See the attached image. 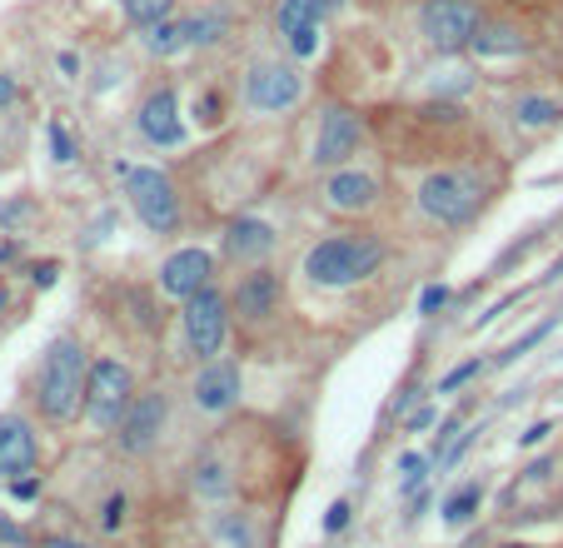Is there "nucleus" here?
Returning a JSON list of instances; mask_svg holds the SVG:
<instances>
[{
    "label": "nucleus",
    "instance_id": "f257e3e1",
    "mask_svg": "<svg viewBox=\"0 0 563 548\" xmlns=\"http://www.w3.org/2000/svg\"><path fill=\"white\" fill-rule=\"evenodd\" d=\"M389 259V245L369 230H340L325 234L305 249L299 259V275H305L315 290H354V284L375 280Z\"/></svg>",
    "mask_w": 563,
    "mask_h": 548
},
{
    "label": "nucleus",
    "instance_id": "f03ea898",
    "mask_svg": "<svg viewBox=\"0 0 563 548\" xmlns=\"http://www.w3.org/2000/svg\"><path fill=\"white\" fill-rule=\"evenodd\" d=\"M493 199V185L479 175V165H435L424 170V180L414 185V205L429 224L439 230H469Z\"/></svg>",
    "mask_w": 563,
    "mask_h": 548
},
{
    "label": "nucleus",
    "instance_id": "7ed1b4c3",
    "mask_svg": "<svg viewBox=\"0 0 563 548\" xmlns=\"http://www.w3.org/2000/svg\"><path fill=\"white\" fill-rule=\"evenodd\" d=\"M90 350L75 334L50 339L46 360H40V379H36V404L50 424H71L85 409V379H90Z\"/></svg>",
    "mask_w": 563,
    "mask_h": 548
},
{
    "label": "nucleus",
    "instance_id": "20e7f679",
    "mask_svg": "<svg viewBox=\"0 0 563 548\" xmlns=\"http://www.w3.org/2000/svg\"><path fill=\"white\" fill-rule=\"evenodd\" d=\"M110 175L120 180V195H125L130 215L145 224V234H180V220H185V205H180V185L170 170L160 165H135V160H115Z\"/></svg>",
    "mask_w": 563,
    "mask_h": 548
},
{
    "label": "nucleus",
    "instance_id": "39448f33",
    "mask_svg": "<svg viewBox=\"0 0 563 548\" xmlns=\"http://www.w3.org/2000/svg\"><path fill=\"white\" fill-rule=\"evenodd\" d=\"M309 81L299 60H280V56H255L240 75V100L255 115H290L305 100Z\"/></svg>",
    "mask_w": 563,
    "mask_h": 548
},
{
    "label": "nucleus",
    "instance_id": "423d86ee",
    "mask_svg": "<svg viewBox=\"0 0 563 548\" xmlns=\"http://www.w3.org/2000/svg\"><path fill=\"white\" fill-rule=\"evenodd\" d=\"M479 25H484L479 0H419V11H414V31L439 60L469 56Z\"/></svg>",
    "mask_w": 563,
    "mask_h": 548
},
{
    "label": "nucleus",
    "instance_id": "0eeeda50",
    "mask_svg": "<svg viewBox=\"0 0 563 548\" xmlns=\"http://www.w3.org/2000/svg\"><path fill=\"white\" fill-rule=\"evenodd\" d=\"M364 145V115L354 106H344V100H329V106H319L315 115V141H309V165L315 170H344V165H354V155H359Z\"/></svg>",
    "mask_w": 563,
    "mask_h": 548
},
{
    "label": "nucleus",
    "instance_id": "6e6552de",
    "mask_svg": "<svg viewBox=\"0 0 563 548\" xmlns=\"http://www.w3.org/2000/svg\"><path fill=\"white\" fill-rule=\"evenodd\" d=\"M230 319H235V309H230V294L224 290H200L195 300H185V309H180V329H185V350L195 354L200 364L220 360L224 339H230Z\"/></svg>",
    "mask_w": 563,
    "mask_h": 548
},
{
    "label": "nucleus",
    "instance_id": "1a4fd4ad",
    "mask_svg": "<svg viewBox=\"0 0 563 548\" xmlns=\"http://www.w3.org/2000/svg\"><path fill=\"white\" fill-rule=\"evenodd\" d=\"M130 399H135V374H130V364L125 360H95L90 379H85V419L100 434H115Z\"/></svg>",
    "mask_w": 563,
    "mask_h": 548
},
{
    "label": "nucleus",
    "instance_id": "9d476101",
    "mask_svg": "<svg viewBox=\"0 0 563 548\" xmlns=\"http://www.w3.org/2000/svg\"><path fill=\"white\" fill-rule=\"evenodd\" d=\"M379 199H384V185H379V175L364 170V165H344V170H329V175L319 180V205H325L329 215H340V220L375 215Z\"/></svg>",
    "mask_w": 563,
    "mask_h": 548
},
{
    "label": "nucleus",
    "instance_id": "9b49d317",
    "mask_svg": "<svg viewBox=\"0 0 563 548\" xmlns=\"http://www.w3.org/2000/svg\"><path fill=\"white\" fill-rule=\"evenodd\" d=\"M325 15L329 0H274V36L290 50V60H315L325 46Z\"/></svg>",
    "mask_w": 563,
    "mask_h": 548
},
{
    "label": "nucleus",
    "instance_id": "f8f14e48",
    "mask_svg": "<svg viewBox=\"0 0 563 548\" xmlns=\"http://www.w3.org/2000/svg\"><path fill=\"white\" fill-rule=\"evenodd\" d=\"M135 130H140V141L155 145V150H180L185 145V110H180V90L170 81L164 85H150L145 100L135 106Z\"/></svg>",
    "mask_w": 563,
    "mask_h": 548
},
{
    "label": "nucleus",
    "instance_id": "ddd939ff",
    "mask_svg": "<svg viewBox=\"0 0 563 548\" xmlns=\"http://www.w3.org/2000/svg\"><path fill=\"white\" fill-rule=\"evenodd\" d=\"M164 424H170V394H160V389H145V394L130 399V409L120 414L115 424V443L120 454H150L155 443L164 439Z\"/></svg>",
    "mask_w": 563,
    "mask_h": 548
},
{
    "label": "nucleus",
    "instance_id": "4468645a",
    "mask_svg": "<svg viewBox=\"0 0 563 548\" xmlns=\"http://www.w3.org/2000/svg\"><path fill=\"white\" fill-rule=\"evenodd\" d=\"M240 394H245V369L235 360H210L189 379V404L205 419H224L230 409H240Z\"/></svg>",
    "mask_w": 563,
    "mask_h": 548
},
{
    "label": "nucleus",
    "instance_id": "2eb2a0df",
    "mask_svg": "<svg viewBox=\"0 0 563 548\" xmlns=\"http://www.w3.org/2000/svg\"><path fill=\"white\" fill-rule=\"evenodd\" d=\"M280 304H284V280H280V269H270V265L245 269L235 280V290H230V309H235L240 325H249V329L270 325V319L280 315Z\"/></svg>",
    "mask_w": 563,
    "mask_h": 548
},
{
    "label": "nucleus",
    "instance_id": "dca6fc26",
    "mask_svg": "<svg viewBox=\"0 0 563 548\" xmlns=\"http://www.w3.org/2000/svg\"><path fill=\"white\" fill-rule=\"evenodd\" d=\"M155 280H160V294L185 304L215 284V255L205 245H180L175 255L160 259V275H155Z\"/></svg>",
    "mask_w": 563,
    "mask_h": 548
},
{
    "label": "nucleus",
    "instance_id": "f3484780",
    "mask_svg": "<svg viewBox=\"0 0 563 548\" xmlns=\"http://www.w3.org/2000/svg\"><path fill=\"white\" fill-rule=\"evenodd\" d=\"M220 249H224V259L255 269L280 249V230H274L270 220H259V215H235V220L224 224V234H220Z\"/></svg>",
    "mask_w": 563,
    "mask_h": 548
},
{
    "label": "nucleus",
    "instance_id": "a211bd4d",
    "mask_svg": "<svg viewBox=\"0 0 563 548\" xmlns=\"http://www.w3.org/2000/svg\"><path fill=\"white\" fill-rule=\"evenodd\" d=\"M528 50H534V31H528V25H518L514 15H484L469 56L474 60H518V56H528Z\"/></svg>",
    "mask_w": 563,
    "mask_h": 548
},
{
    "label": "nucleus",
    "instance_id": "6ab92c4d",
    "mask_svg": "<svg viewBox=\"0 0 563 548\" xmlns=\"http://www.w3.org/2000/svg\"><path fill=\"white\" fill-rule=\"evenodd\" d=\"M40 459V443H36V429L21 419V414H5L0 419V478H21L30 474Z\"/></svg>",
    "mask_w": 563,
    "mask_h": 548
},
{
    "label": "nucleus",
    "instance_id": "aec40b11",
    "mask_svg": "<svg viewBox=\"0 0 563 548\" xmlns=\"http://www.w3.org/2000/svg\"><path fill=\"white\" fill-rule=\"evenodd\" d=\"M509 125L518 135H543V130H559L563 125V100L549 90H518L509 100Z\"/></svg>",
    "mask_w": 563,
    "mask_h": 548
},
{
    "label": "nucleus",
    "instance_id": "412c9836",
    "mask_svg": "<svg viewBox=\"0 0 563 548\" xmlns=\"http://www.w3.org/2000/svg\"><path fill=\"white\" fill-rule=\"evenodd\" d=\"M189 489H195V499L220 503L235 494V474H230V464H224L220 454H200L195 468H189Z\"/></svg>",
    "mask_w": 563,
    "mask_h": 548
},
{
    "label": "nucleus",
    "instance_id": "4be33fe9",
    "mask_svg": "<svg viewBox=\"0 0 563 548\" xmlns=\"http://www.w3.org/2000/svg\"><path fill=\"white\" fill-rule=\"evenodd\" d=\"M140 50L155 60H175V56H185V50H195L189 46V15H170V21L140 31Z\"/></svg>",
    "mask_w": 563,
    "mask_h": 548
},
{
    "label": "nucleus",
    "instance_id": "5701e85b",
    "mask_svg": "<svg viewBox=\"0 0 563 548\" xmlns=\"http://www.w3.org/2000/svg\"><path fill=\"white\" fill-rule=\"evenodd\" d=\"M479 509H484V478H464V484H458V489L449 494L444 503H439V513H444L449 528L474 524V519H479Z\"/></svg>",
    "mask_w": 563,
    "mask_h": 548
},
{
    "label": "nucleus",
    "instance_id": "b1692460",
    "mask_svg": "<svg viewBox=\"0 0 563 548\" xmlns=\"http://www.w3.org/2000/svg\"><path fill=\"white\" fill-rule=\"evenodd\" d=\"M230 31H235V21H230V11H220V5H210V11H200V15H189V46H195V50L224 46Z\"/></svg>",
    "mask_w": 563,
    "mask_h": 548
},
{
    "label": "nucleus",
    "instance_id": "393cba45",
    "mask_svg": "<svg viewBox=\"0 0 563 548\" xmlns=\"http://www.w3.org/2000/svg\"><path fill=\"white\" fill-rule=\"evenodd\" d=\"M559 319H563V315H543V319H539V325H534V329H524V334H518L514 344H504V350L493 354V360H489V369H509V364H518V360H524L528 350H539L543 339H549L553 329H559Z\"/></svg>",
    "mask_w": 563,
    "mask_h": 548
},
{
    "label": "nucleus",
    "instance_id": "a878e982",
    "mask_svg": "<svg viewBox=\"0 0 563 548\" xmlns=\"http://www.w3.org/2000/svg\"><path fill=\"white\" fill-rule=\"evenodd\" d=\"M189 120L200 130H220L224 120H230V95H224L220 85H200V90H195V106H189Z\"/></svg>",
    "mask_w": 563,
    "mask_h": 548
},
{
    "label": "nucleus",
    "instance_id": "bb28decb",
    "mask_svg": "<svg viewBox=\"0 0 563 548\" xmlns=\"http://www.w3.org/2000/svg\"><path fill=\"white\" fill-rule=\"evenodd\" d=\"M115 5H120V15H125L135 31H150V25H160V21L175 15L180 0H115Z\"/></svg>",
    "mask_w": 563,
    "mask_h": 548
},
{
    "label": "nucleus",
    "instance_id": "cd10ccee",
    "mask_svg": "<svg viewBox=\"0 0 563 548\" xmlns=\"http://www.w3.org/2000/svg\"><path fill=\"white\" fill-rule=\"evenodd\" d=\"M474 85H479V71L449 65V71H435V81H429V95H435V100H458V95H469Z\"/></svg>",
    "mask_w": 563,
    "mask_h": 548
},
{
    "label": "nucleus",
    "instance_id": "c85d7f7f",
    "mask_svg": "<svg viewBox=\"0 0 563 548\" xmlns=\"http://www.w3.org/2000/svg\"><path fill=\"white\" fill-rule=\"evenodd\" d=\"M429 474H435V459H429V454H414V449H409V454H400V494H404V499H414Z\"/></svg>",
    "mask_w": 563,
    "mask_h": 548
},
{
    "label": "nucleus",
    "instance_id": "c756f323",
    "mask_svg": "<svg viewBox=\"0 0 563 548\" xmlns=\"http://www.w3.org/2000/svg\"><path fill=\"white\" fill-rule=\"evenodd\" d=\"M484 374H489V360H464V364H454V369L439 379L435 394H458V389L474 385V379H484Z\"/></svg>",
    "mask_w": 563,
    "mask_h": 548
},
{
    "label": "nucleus",
    "instance_id": "7c9ffc66",
    "mask_svg": "<svg viewBox=\"0 0 563 548\" xmlns=\"http://www.w3.org/2000/svg\"><path fill=\"white\" fill-rule=\"evenodd\" d=\"M46 141H50V160H56V165H75V160H81V145L71 141V130L60 125V120H46Z\"/></svg>",
    "mask_w": 563,
    "mask_h": 548
},
{
    "label": "nucleus",
    "instance_id": "2f4dec72",
    "mask_svg": "<svg viewBox=\"0 0 563 548\" xmlns=\"http://www.w3.org/2000/svg\"><path fill=\"white\" fill-rule=\"evenodd\" d=\"M449 304H454V284H424L419 290V304H414V309H419V319H435V315H444Z\"/></svg>",
    "mask_w": 563,
    "mask_h": 548
},
{
    "label": "nucleus",
    "instance_id": "473e14b6",
    "mask_svg": "<svg viewBox=\"0 0 563 548\" xmlns=\"http://www.w3.org/2000/svg\"><path fill=\"white\" fill-rule=\"evenodd\" d=\"M220 534L235 548H255V528H249L245 513H220Z\"/></svg>",
    "mask_w": 563,
    "mask_h": 548
},
{
    "label": "nucleus",
    "instance_id": "72a5a7b5",
    "mask_svg": "<svg viewBox=\"0 0 563 548\" xmlns=\"http://www.w3.org/2000/svg\"><path fill=\"white\" fill-rule=\"evenodd\" d=\"M125 519H130V499L125 494H110V499L100 503V528H106V534H120Z\"/></svg>",
    "mask_w": 563,
    "mask_h": 548
},
{
    "label": "nucleus",
    "instance_id": "f704fd0d",
    "mask_svg": "<svg viewBox=\"0 0 563 548\" xmlns=\"http://www.w3.org/2000/svg\"><path fill=\"white\" fill-rule=\"evenodd\" d=\"M350 519H354V503H350V499H334L319 528H325V534H344V528H350Z\"/></svg>",
    "mask_w": 563,
    "mask_h": 548
},
{
    "label": "nucleus",
    "instance_id": "c9c22d12",
    "mask_svg": "<svg viewBox=\"0 0 563 548\" xmlns=\"http://www.w3.org/2000/svg\"><path fill=\"white\" fill-rule=\"evenodd\" d=\"M553 434V419H539V424H528L524 434H518V449H539L543 439H549Z\"/></svg>",
    "mask_w": 563,
    "mask_h": 548
},
{
    "label": "nucleus",
    "instance_id": "e433bc0d",
    "mask_svg": "<svg viewBox=\"0 0 563 548\" xmlns=\"http://www.w3.org/2000/svg\"><path fill=\"white\" fill-rule=\"evenodd\" d=\"M56 71H60V75H65V81H81V71H85V60H81V56H75V50H60V56H56Z\"/></svg>",
    "mask_w": 563,
    "mask_h": 548
},
{
    "label": "nucleus",
    "instance_id": "4c0bfd02",
    "mask_svg": "<svg viewBox=\"0 0 563 548\" xmlns=\"http://www.w3.org/2000/svg\"><path fill=\"white\" fill-rule=\"evenodd\" d=\"M429 424H439V409H435V404H424V409H414L409 419H404V429H409V434H419V429H429Z\"/></svg>",
    "mask_w": 563,
    "mask_h": 548
},
{
    "label": "nucleus",
    "instance_id": "58836bf2",
    "mask_svg": "<svg viewBox=\"0 0 563 548\" xmlns=\"http://www.w3.org/2000/svg\"><path fill=\"white\" fill-rule=\"evenodd\" d=\"M56 280H60V265H56V259H46V265L30 269V284H36V290H50Z\"/></svg>",
    "mask_w": 563,
    "mask_h": 548
},
{
    "label": "nucleus",
    "instance_id": "ea45409f",
    "mask_svg": "<svg viewBox=\"0 0 563 548\" xmlns=\"http://www.w3.org/2000/svg\"><path fill=\"white\" fill-rule=\"evenodd\" d=\"M0 544H11V548H25V544H30V538H25V528H21V524H11V519H5V513H0Z\"/></svg>",
    "mask_w": 563,
    "mask_h": 548
},
{
    "label": "nucleus",
    "instance_id": "a19ab883",
    "mask_svg": "<svg viewBox=\"0 0 563 548\" xmlns=\"http://www.w3.org/2000/svg\"><path fill=\"white\" fill-rule=\"evenodd\" d=\"M11 494H15V499H25V503H30V499H40V478H36V474L15 478V484H11Z\"/></svg>",
    "mask_w": 563,
    "mask_h": 548
},
{
    "label": "nucleus",
    "instance_id": "79ce46f5",
    "mask_svg": "<svg viewBox=\"0 0 563 548\" xmlns=\"http://www.w3.org/2000/svg\"><path fill=\"white\" fill-rule=\"evenodd\" d=\"M15 100H21V85H15V75L0 71V110H11Z\"/></svg>",
    "mask_w": 563,
    "mask_h": 548
},
{
    "label": "nucleus",
    "instance_id": "37998d69",
    "mask_svg": "<svg viewBox=\"0 0 563 548\" xmlns=\"http://www.w3.org/2000/svg\"><path fill=\"white\" fill-rule=\"evenodd\" d=\"M30 215V199H15V205H0V224H15Z\"/></svg>",
    "mask_w": 563,
    "mask_h": 548
},
{
    "label": "nucleus",
    "instance_id": "c03bdc74",
    "mask_svg": "<svg viewBox=\"0 0 563 548\" xmlns=\"http://www.w3.org/2000/svg\"><path fill=\"white\" fill-rule=\"evenodd\" d=\"M559 280H563V255L553 259V265H549V269H543V275H539V290H549V284H559Z\"/></svg>",
    "mask_w": 563,
    "mask_h": 548
},
{
    "label": "nucleus",
    "instance_id": "a18cd8bd",
    "mask_svg": "<svg viewBox=\"0 0 563 548\" xmlns=\"http://www.w3.org/2000/svg\"><path fill=\"white\" fill-rule=\"evenodd\" d=\"M46 548H90V544H71V538H50Z\"/></svg>",
    "mask_w": 563,
    "mask_h": 548
},
{
    "label": "nucleus",
    "instance_id": "49530a36",
    "mask_svg": "<svg viewBox=\"0 0 563 548\" xmlns=\"http://www.w3.org/2000/svg\"><path fill=\"white\" fill-rule=\"evenodd\" d=\"M499 548H534V544H499Z\"/></svg>",
    "mask_w": 563,
    "mask_h": 548
},
{
    "label": "nucleus",
    "instance_id": "de8ad7c7",
    "mask_svg": "<svg viewBox=\"0 0 563 548\" xmlns=\"http://www.w3.org/2000/svg\"><path fill=\"white\" fill-rule=\"evenodd\" d=\"M340 5H344V0H329V11H340Z\"/></svg>",
    "mask_w": 563,
    "mask_h": 548
},
{
    "label": "nucleus",
    "instance_id": "09e8293b",
    "mask_svg": "<svg viewBox=\"0 0 563 548\" xmlns=\"http://www.w3.org/2000/svg\"><path fill=\"white\" fill-rule=\"evenodd\" d=\"M504 5H518V0H504Z\"/></svg>",
    "mask_w": 563,
    "mask_h": 548
}]
</instances>
